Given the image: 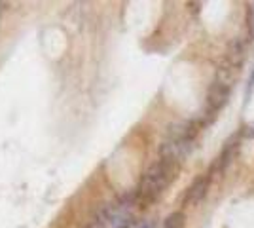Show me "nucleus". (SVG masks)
Wrapping results in <instances>:
<instances>
[{
	"label": "nucleus",
	"instance_id": "7ed1b4c3",
	"mask_svg": "<svg viewBox=\"0 0 254 228\" xmlns=\"http://www.w3.org/2000/svg\"><path fill=\"white\" fill-rule=\"evenodd\" d=\"M193 151V141H186V139H165L159 147V156L161 160L169 163L179 165L182 163Z\"/></svg>",
	"mask_w": 254,
	"mask_h": 228
},
{
	"label": "nucleus",
	"instance_id": "20e7f679",
	"mask_svg": "<svg viewBox=\"0 0 254 228\" xmlns=\"http://www.w3.org/2000/svg\"><path fill=\"white\" fill-rule=\"evenodd\" d=\"M209 183H211V177L209 175L197 177L190 185V188L186 190L182 204L184 206H195V204H199L203 198H205V194H207V190H209Z\"/></svg>",
	"mask_w": 254,
	"mask_h": 228
},
{
	"label": "nucleus",
	"instance_id": "f03ea898",
	"mask_svg": "<svg viewBox=\"0 0 254 228\" xmlns=\"http://www.w3.org/2000/svg\"><path fill=\"white\" fill-rule=\"evenodd\" d=\"M97 221H101L106 228H131L135 225V215L131 209L124 207L120 202L116 204H106L99 209Z\"/></svg>",
	"mask_w": 254,
	"mask_h": 228
},
{
	"label": "nucleus",
	"instance_id": "39448f33",
	"mask_svg": "<svg viewBox=\"0 0 254 228\" xmlns=\"http://www.w3.org/2000/svg\"><path fill=\"white\" fill-rule=\"evenodd\" d=\"M230 91H232V87L224 86L220 82H212L211 87H209V93H207V103H209V107L211 110H220L228 103V99H230Z\"/></svg>",
	"mask_w": 254,
	"mask_h": 228
},
{
	"label": "nucleus",
	"instance_id": "6e6552de",
	"mask_svg": "<svg viewBox=\"0 0 254 228\" xmlns=\"http://www.w3.org/2000/svg\"><path fill=\"white\" fill-rule=\"evenodd\" d=\"M184 213H180V211H175V213H171L169 217L163 221V228H182L184 227Z\"/></svg>",
	"mask_w": 254,
	"mask_h": 228
},
{
	"label": "nucleus",
	"instance_id": "423d86ee",
	"mask_svg": "<svg viewBox=\"0 0 254 228\" xmlns=\"http://www.w3.org/2000/svg\"><path fill=\"white\" fill-rule=\"evenodd\" d=\"M243 59H245V44L237 38V40H233V42L230 44L226 61H228V65H232L233 69H239V67L243 65Z\"/></svg>",
	"mask_w": 254,
	"mask_h": 228
},
{
	"label": "nucleus",
	"instance_id": "f8f14e48",
	"mask_svg": "<svg viewBox=\"0 0 254 228\" xmlns=\"http://www.w3.org/2000/svg\"><path fill=\"white\" fill-rule=\"evenodd\" d=\"M138 228H154V223H152V221H142V223L138 225Z\"/></svg>",
	"mask_w": 254,
	"mask_h": 228
},
{
	"label": "nucleus",
	"instance_id": "9d476101",
	"mask_svg": "<svg viewBox=\"0 0 254 228\" xmlns=\"http://www.w3.org/2000/svg\"><path fill=\"white\" fill-rule=\"evenodd\" d=\"M243 135H245V137H249V139H254V124H249V126H245V128H243Z\"/></svg>",
	"mask_w": 254,
	"mask_h": 228
},
{
	"label": "nucleus",
	"instance_id": "9b49d317",
	"mask_svg": "<svg viewBox=\"0 0 254 228\" xmlns=\"http://www.w3.org/2000/svg\"><path fill=\"white\" fill-rule=\"evenodd\" d=\"M85 228H106V227L103 225V223H101V221H97V219H93V221H91V223H89V225H87Z\"/></svg>",
	"mask_w": 254,
	"mask_h": 228
},
{
	"label": "nucleus",
	"instance_id": "4468645a",
	"mask_svg": "<svg viewBox=\"0 0 254 228\" xmlns=\"http://www.w3.org/2000/svg\"><path fill=\"white\" fill-rule=\"evenodd\" d=\"M253 13H254V4H253Z\"/></svg>",
	"mask_w": 254,
	"mask_h": 228
},
{
	"label": "nucleus",
	"instance_id": "ddd939ff",
	"mask_svg": "<svg viewBox=\"0 0 254 228\" xmlns=\"http://www.w3.org/2000/svg\"><path fill=\"white\" fill-rule=\"evenodd\" d=\"M4 8H6V4H4V2H0V13L4 11Z\"/></svg>",
	"mask_w": 254,
	"mask_h": 228
},
{
	"label": "nucleus",
	"instance_id": "f257e3e1",
	"mask_svg": "<svg viewBox=\"0 0 254 228\" xmlns=\"http://www.w3.org/2000/svg\"><path fill=\"white\" fill-rule=\"evenodd\" d=\"M177 175V165L165 160H158L150 165L140 177V183L137 186V196L140 202H154L156 198L163 194V190L173 183Z\"/></svg>",
	"mask_w": 254,
	"mask_h": 228
},
{
	"label": "nucleus",
	"instance_id": "0eeeda50",
	"mask_svg": "<svg viewBox=\"0 0 254 228\" xmlns=\"http://www.w3.org/2000/svg\"><path fill=\"white\" fill-rule=\"evenodd\" d=\"M233 156H235V145H233L232 141H228L226 147H224V151L220 152V156L216 158L214 169H216V171H224V169L230 165V162L233 160Z\"/></svg>",
	"mask_w": 254,
	"mask_h": 228
},
{
	"label": "nucleus",
	"instance_id": "1a4fd4ad",
	"mask_svg": "<svg viewBox=\"0 0 254 228\" xmlns=\"http://www.w3.org/2000/svg\"><path fill=\"white\" fill-rule=\"evenodd\" d=\"M253 93H254V67H253V71H251V75H249L247 86H245V105H249V103H251Z\"/></svg>",
	"mask_w": 254,
	"mask_h": 228
}]
</instances>
